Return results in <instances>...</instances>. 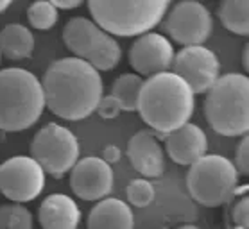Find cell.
Wrapping results in <instances>:
<instances>
[{
  "mask_svg": "<svg viewBox=\"0 0 249 229\" xmlns=\"http://www.w3.org/2000/svg\"><path fill=\"white\" fill-rule=\"evenodd\" d=\"M45 107L56 117L70 122L85 120L95 113L104 97L101 73L77 57H61L47 68L43 75Z\"/></svg>",
  "mask_w": 249,
  "mask_h": 229,
  "instance_id": "1",
  "label": "cell"
},
{
  "mask_svg": "<svg viewBox=\"0 0 249 229\" xmlns=\"http://www.w3.org/2000/svg\"><path fill=\"white\" fill-rule=\"evenodd\" d=\"M194 93L181 77L172 72L147 77L138 93L136 111L142 120L153 129L154 136L163 140L194 115Z\"/></svg>",
  "mask_w": 249,
  "mask_h": 229,
  "instance_id": "2",
  "label": "cell"
},
{
  "mask_svg": "<svg viewBox=\"0 0 249 229\" xmlns=\"http://www.w3.org/2000/svg\"><path fill=\"white\" fill-rule=\"evenodd\" d=\"M45 109L41 81L25 68L0 70V131L33 127Z\"/></svg>",
  "mask_w": 249,
  "mask_h": 229,
  "instance_id": "3",
  "label": "cell"
},
{
  "mask_svg": "<svg viewBox=\"0 0 249 229\" xmlns=\"http://www.w3.org/2000/svg\"><path fill=\"white\" fill-rule=\"evenodd\" d=\"M204 117L208 125L222 136H248L249 79L244 73L219 75L206 91Z\"/></svg>",
  "mask_w": 249,
  "mask_h": 229,
  "instance_id": "4",
  "label": "cell"
},
{
  "mask_svg": "<svg viewBox=\"0 0 249 229\" xmlns=\"http://www.w3.org/2000/svg\"><path fill=\"white\" fill-rule=\"evenodd\" d=\"M167 0H133V2H111L91 0L88 2L93 23L109 36H142L153 31L169 11Z\"/></svg>",
  "mask_w": 249,
  "mask_h": 229,
  "instance_id": "5",
  "label": "cell"
},
{
  "mask_svg": "<svg viewBox=\"0 0 249 229\" xmlns=\"http://www.w3.org/2000/svg\"><path fill=\"white\" fill-rule=\"evenodd\" d=\"M187 188L196 202L204 208H219L230 202L248 185L238 190V172L233 163L221 154H204L190 165L187 174Z\"/></svg>",
  "mask_w": 249,
  "mask_h": 229,
  "instance_id": "6",
  "label": "cell"
},
{
  "mask_svg": "<svg viewBox=\"0 0 249 229\" xmlns=\"http://www.w3.org/2000/svg\"><path fill=\"white\" fill-rule=\"evenodd\" d=\"M63 41L74 57L86 61L97 72H108L119 67L122 49L119 41L97 27L93 20L75 17L63 29Z\"/></svg>",
  "mask_w": 249,
  "mask_h": 229,
  "instance_id": "7",
  "label": "cell"
},
{
  "mask_svg": "<svg viewBox=\"0 0 249 229\" xmlns=\"http://www.w3.org/2000/svg\"><path fill=\"white\" fill-rule=\"evenodd\" d=\"M31 158L45 174L61 179L79 159V141L70 129L51 122L34 134L31 141Z\"/></svg>",
  "mask_w": 249,
  "mask_h": 229,
  "instance_id": "8",
  "label": "cell"
},
{
  "mask_svg": "<svg viewBox=\"0 0 249 229\" xmlns=\"http://www.w3.org/2000/svg\"><path fill=\"white\" fill-rule=\"evenodd\" d=\"M45 176L31 156H13L0 163V194L15 204L31 202L45 188Z\"/></svg>",
  "mask_w": 249,
  "mask_h": 229,
  "instance_id": "9",
  "label": "cell"
},
{
  "mask_svg": "<svg viewBox=\"0 0 249 229\" xmlns=\"http://www.w3.org/2000/svg\"><path fill=\"white\" fill-rule=\"evenodd\" d=\"M212 13L201 2H178L163 20V31L176 43L185 47L203 45L212 33Z\"/></svg>",
  "mask_w": 249,
  "mask_h": 229,
  "instance_id": "10",
  "label": "cell"
},
{
  "mask_svg": "<svg viewBox=\"0 0 249 229\" xmlns=\"http://www.w3.org/2000/svg\"><path fill=\"white\" fill-rule=\"evenodd\" d=\"M170 68L172 73H176L188 84L194 95H197V93H206L219 79L221 63L213 51L203 45H196V47H183L178 54H174V61Z\"/></svg>",
  "mask_w": 249,
  "mask_h": 229,
  "instance_id": "11",
  "label": "cell"
},
{
  "mask_svg": "<svg viewBox=\"0 0 249 229\" xmlns=\"http://www.w3.org/2000/svg\"><path fill=\"white\" fill-rule=\"evenodd\" d=\"M115 185L111 165L97 156L77 159L70 170V188L83 201H102L111 194Z\"/></svg>",
  "mask_w": 249,
  "mask_h": 229,
  "instance_id": "12",
  "label": "cell"
},
{
  "mask_svg": "<svg viewBox=\"0 0 249 229\" xmlns=\"http://www.w3.org/2000/svg\"><path fill=\"white\" fill-rule=\"evenodd\" d=\"M174 47L163 34L147 33L138 36L129 49V65L136 75L153 77L156 73L170 72L174 61Z\"/></svg>",
  "mask_w": 249,
  "mask_h": 229,
  "instance_id": "13",
  "label": "cell"
},
{
  "mask_svg": "<svg viewBox=\"0 0 249 229\" xmlns=\"http://www.w3.org/2000/svg\"><path fill=\"white\" fill-rule=\"evenodd\" d=\"M127 158L136 172L143 177H161L165 170V154L153 131H138L127 143Z\"/></svg>",
  "mask_w": 249,
  "mask_h": 229,
  "instance_id": "14",
  "label": "cell"
},
{
  "mask_svg": "<svg viewBox=\"0 0 249 229\" xmlns=\"http://www.w3.org/2000/svg\"><path fill=\"white\" fill-rule=\"evenodd\" d=\"M167 156L178 165H194L208 151V138L196 123H185L163 138Z\"/></svg>",
  "mask_w": 249,
  "mask_h": 229,
  "instance_id": "15",
  "label": "cell"
},
{
  "mask_svg": "<svg viewBox=\"0 0 249 229\" xmlns=\"http://www.w3.org/2000/svg\"><path fill=\"white\" fill-rule=\"evenodd\" d=\"M38 220L43 229H77L81 222V210L72 197L65 194H52L40 204Z\"/></svg>",
  "mask_w": 249,
  "mask_h": 229,
  "instance_id": "16",
  "label": "cell"
},
{
  "mask_svg": "<svg viewBox=\"0 0 249 229\" xmlns=\"http://www.w3.org/2000/svg\"><path fill=\"white\" fill-rule=\"evenodd\" d=\"M88 229H135V215L127 202L117 197H106L91 208Z\"/></svg>",
  "mask_w": 249,
  "mask_h": 229,
  "instance_id": "17",
  "label": "cell"
},
{
  "mask_svg": "<svg viewBox=\"0 0 249 229\" xmlns=\"http://www.w3.org/2000/svg\"><path fill=\"white\" fill-rule=\"evenodd\" d=\"M34 52V36L22 23H7L0 31V54L11 61L29 59Z\"/></svg>",
  "mask_w": 249,
  "mask_h": 229,
  "instance_id": "18",
  "label": "cell"
},
{
  "mask_svg": "<svg viewBox=\"0 0 249 229\" xmlns=\"http://www.w3.org/2000/svg\"><path fill=\"white\" fill-rule=\"evenodd\" d=\"M222 25L233 34L248 36L249 34V2L248 0H226L221 2L219 11Z\"/></svg>",
  "mask_w": 249,
  "mask_h": 229,
  "instance_id": "19",
  "label": "cell"
},
{
  "mask_svg": "<svg viewBox=\"0 0 249 229\" xmlns=\"http://www.w3.org/2000/svg\"><path fill=\"white\" fill-rule=\"evenodd\" d=\"M143 79L136 73H122L115 79L111 84L109 95L119 102L122 111H136V102H138V93L142 89Z\"/></svg>",
  "mask_w": 249,
  "mask_h": 229,
  "instance_id": "20",
  "label": "cell"
},
{
  "mask_svg": "<svg viewBox=\"0 0 249 229\" xmlns=\"http://www.w3.org/2000/svg\"><path fill=\"white\" fill-rule=\"evenodd\" d=\"M27 18L29 23L38 31H49L57 23L59 20V11L52 6L49 0H38L33 2L27 7Z\"/></svg>",
  "mask_w": 249,
  "mask_h": 229,
  "instance_id": "21",
  "label": "cell"
},
{
  "mask_svg": "<svg viewBox=\"0 0 249 229\" xmlns=\"http://www.w3.org/2000/svg\"><path fill=\"white\" fill-rule=\"evenodd\" d=\"M0 229H33V215L22 204L0 206Z\"/></svg>",
  "mask_w": 249,
  "mask_h": 229,
  "instance_id": "22",
  "label": "cell"
},
{
  "mask_svg": "<svg viewBox=\"0 0 249 229\" xmlns=\"http://www.w3.org/2000/svg\"><path fill=\"white\" fill-rule=\"evenodd\" d=\"M125 195H127V202L136 208H147L156 197V190H154L153 183L149 179H133L127 188H125Z\"/></svg>",
  "mask_w": 249,
  "mask_h": 229,
  "instance_id": "23",
  "label": "cell"
},
{
  "mask_svg": "<svg viewBox=\"0 0 249 229\" xmlns=\"http://www.w3.org/2000/svg\"><path fill=\"white\" fill-rule=\"evenodd\" d=\"M230 211H226V224H230V229H249V199L244 194V197L237 199L235 202H230Z\"/></svg>",
  "mask_w": 249,
  "mask_h": 229,
  "instance_id": "24",
  "label": "cell"
},
{
  "mask_svg": "<svg viewBox=\"0 0 249 229\" xmlns=\"http://www.w3.org/2000/svg\"><path fill=\"white\" fill-rule=\"evenodd\" d=\"M233 163V167L235 170L238 172V176L242 174V176H248L249 172V138L248 136H244L242 141L238 143L237 147V152H235V161Z\"/></svg>",
  "mask_w": 249,
  "mask_h": 229,
  "instance_id": "25",
  "label": "cell"
},
{
  "mask_svg": "<svg viewBox=\"0 0 249 229\" xmlns=\"http://www.w3.org/2000/svg\"><path fill=\"white\" fill-rule=\"evenodd\" d=\"M97 113H99V117L104 118V120H111V118H117L120 115V106H119V102L115 101L111 95H106V97H102L101 102L97 104Z\"/></svg>",
  "mask_w": 249,
  "mask_h": 229,
  "instance_id": "26",
  "label": "cell"
},
{
  "mask_svg": "<svg viewBox=\"0 0 249 229\" xmlns=\"http://www.w3.org/2000/svg\"><path fill=\"white\" fill-rule=\"evenodd\" d=\"M120 158H122V151H120L117 145H106L104 147V151H102V161H106L108 165H113V163H119Z\"/></svg>",
  "mask_w": 249,
  "mask_h": 229,
  "instance_id": "27",
  "label": "cell"
},
{
  "mask_svg": "<svg viewBox=\"0 0 249 229\" xmlns=\"http://www.w3.org/2000/svg\"><path fill=\"white\" fill-rule=\"evenodd\" d=\"M81 0H52V6L56 7L57 11L59 9H65V11H70V9H77L81 7Z\"/></svg>",
  "mask_w": 249,
  "mask_h": 229,
  "instance_id": "28",
  "label": "cell"
},
{
  "mask_svg": "<svg viewBox=\"0 0 249 229\" xmlns=\"http://www.w3.org/2000/svg\"><path fill=\"white\" fill-rule=\"evenodd\" d=\"M244 68H246V70H249V47L248 45H246V47H244Z\"/></svg>",
  "mask_w": 249,
  "mask_h": 229,
  "instance_id": "29",
  "label": "cell"
},
{
  "mask_svg": "<svg viewBox=\"0 0 249 229\" xmlns=\"http://www.w3.org/2000/svg\"><path fill=\"white\" fill-rule=\"evenodd\" d=\"M9 6H11V0H0V13H4Z\"/></svg>",
  "mask_w": 249,
  "mask_h": 229,
  "instance_id": "30",
  "label": "cell"
},
{
  "mask_svg": "<svg viewBox=\"0 0 249 229\" xmlns=\"http://www.w3.org/2000/svg\"><path fill=\"white\" fill-rule=\"evenodd\" d=\"M176 229H201V228L194 226V224H185V226H179V228H176Z\"/></svg>",
  "mask_w": 249,
  "mask_h": 229,
  "instance_id": "31",
  "label": "cell"
},
{
  "mask_svg": "<svg viewBox=\"0 0 249 229\" xmlns=\"http://www.w3.org/2000/svg\"><path fill=\"white\" fill-rule=\"evenodd\" d=\"M0 61H2V54H0Z\"/></svg>",
  "mask_w": 249,
  "mask_h": 229,
  "instance_id": "32",
  "label": "cell"
}]
</instances>
